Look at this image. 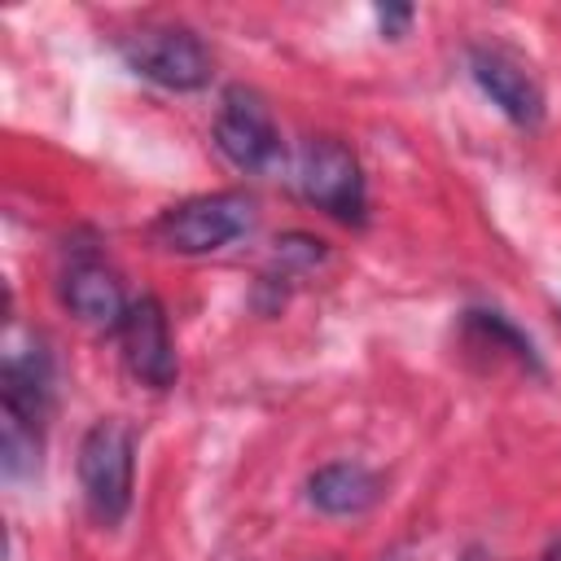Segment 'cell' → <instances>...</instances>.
Masks as SVG:
<instances>
[{"instance_id": "cell-11", "label": "cell", "mask_w": 561, "mask_h": 561, "mask_svg": "<svg viewBox=\"0 0 561 561\" xmlns=\"http://www.w3.org/2000/svg\"><path fill=\"white\" fill-rule=\"evenodd\" d=\"M539 561H561V535H557V539H552V543H548V552H543V557H539Z\"/></svg>"}, {"instance_id": "cell-7", "label": "cell", "mask_w": 561, "mask_h": 561, "mask_svg": "<svg viewBox=\"0 0 561 561\" xmlns=\"http://www.w3.org/2000/svg\"><path fill=\"white\" fill-rule=\"evenodd\" d=\"M469 75H473V83L491 96V105H495L508 123L535 127V123L543 118V88H539L535 75H530L517 57H508L504 48H486V44L469 48Z\"/></svg>"}, {"instance_id": "cell-2", "label": "cell", "mask_w": 561, "mask_h": 561, "mask_svg": "<svg viewBox=\"0 0 561 561\" xmlns=\"http://www.w3.org/2000/svg\"><path fill=\"white\" fill-rule=\"evenodd\" d=\"M254 228V197L241 188L188 197L153 219V241L171 254H215Z\"/></svg>"}, {"instance_id": "cell-12", "label": "cell", "mask_w": 561, "mask_h": 561, "mask_svg": "<svg viewBox=\"0 0 561 561\" xmlns=\"http://www.w3.org/2000/svg\"><path fill=\"white\" fill-rule=\"evenodd\" d=\"M381 561H408V557H403V552H390V557H381Z\"/></svg>"}, {"instance_id": "cell-5", "label": "cell", "mask_w": 561, "mask_h": 561, "mask_svg": "<svg viewBox=\"0 0 561 561\" xmlns=\"http://www.w3.org/2000/svg\"><path fill=\"white\" fill-rule=\"evenodd\" d=\"M294 184L329 219H342V224L364 219V175L355 153L342 140H329V136L307 140L294 167Z\"/></svg>"}, {"instance_id": "cell-6", "label": "cell", "mask_w": 561, "mask_h": 561, "mask_svg": "<svg viewBox=\"0 0 561 561\" xmlns=\"http://www.w3.org/2000/svg\"><path fill=\"white\" fill-rule=\"evenodd\" d=\"M118 346H123V364L136 381L167 390L175 381V342H171V324L158 298H131L123 324H118Z\"/></svg>"}, {"instance_id": "cell-3", "label": "cell", "mask_w": 561, "mask_h": 561, "mask_svg": "<svg viewBox=\"0 0 561 561\" xmlns=\"http://www.w3.org/2000/svg\"><path fill=\"white\" fill-rule=\"evenodd\" d=\"M118 57L127 61V70L171 92H193L210 79L206 44L188 26H175V22H149V26L118 35Z\"/></svg>"}, {"instance_id": "cell-9", "label": "cell", "mask_w": 561, "mask_h": 561, "mask_svg": "<svg viewBox=\"0 0 561 561\" xmlns=\"http://www.w3.org/2000/svg\"><path fill=\"white\" fill-rule=\"evenodd\" d=\"M381 491H386L381 478L368 465H355V460L324 465L307 478V500L329 517H359L381 500Z\"/></svg>"}, {"instance_id": "cell-1", "label": "cell", "mask_w": 561, "mask_h": 561, "mask_svg": "<svg viewBox=\"0 0 561 561\" xmlns=\"http://www.w3.org/2000/svg\"><path fill=\"white\" fill-rule=\"evenodd\" d=\"M131 486H136V434L118 416H105L79 443V491L88 517L114 530L131 508Z\"/></svg>"}, {"instance_id": "cell-8", "label": "cell", "mask_w": 561, "mask_h": 561, "mask_svg": "<svg viewBox=\"0 0 561 561\" xmlns=\"http://www.w3.org/2000/svg\"><path fill=\"white\" fill-rule=\"evenodd\" d=\"M61 302L70 307L75 320H83L92 329H114V333H118V324L131 307L127 294H123V280L96 259L70 263V272L61 276Z\"/></svg>"}, {"instance_id": "cell-10", "label": "cell", "mask_w": 561, "mask_h": 561, "mask_svg": "<svg viewBox=\"0 0 561 561\" xmlns=\"http://www.w3.org/2000/svg\"><path fill=\"white\" fill-rule=\"evenodd\" d=\"M377 26H381V35L399 39L412 26V9L408 4H377Z\"/></svg>"}, {"instance_id": "cell-4", "label": "cell", "mask_w": 561, "mask_h": 561, "mask_svg": "<svg viewBox=\"0 0 561 561\" xmlns=\"http://www.w3.org/2000/svg\"><path fill=\"white\" fill-rule=\"evenodd\" d=\"M215 145L219 153L245 171V175H267L285 162V145H280V127L267 110V101L254 88L232 83L219 96V114H215Z\"/></svg>"}]
</instances>
